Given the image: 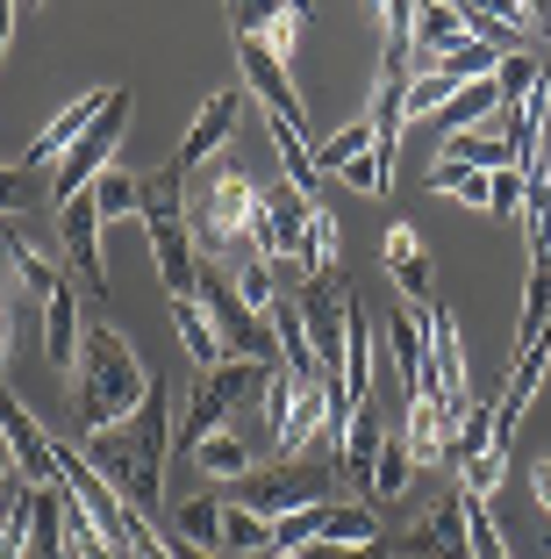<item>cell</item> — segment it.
<instances>
[{"label":"cell","mask_w":551,"mask_h":559,"mask_svg":"<svg viewBox=\"0 0 551 559\" xmlns=\"http://www.w3.org/2000/svg\"><path fill=\"white\" fill-rule=\"evenodd\" d=\"M237 295H243V309H273L279 301V287H273V265H259V259H243V273H237Z\"/></svg>","instance_id":"obj_43"},{"label":"cell","mask_w":551,"mask_h":559,"mask_svg":"<svg viewBox=\"0 0 551 559\" xmlns=\"http://www.w3.org/2000/svg\"><path fill=\"white\" fill-rule=\"evenodd\" d=\"M194 466L208 480H251V444H243L237 430H215V438L194 452Z\"/></svg>","instance_id":"obj_30"},{"label":"cell","mask_w":551,"mask_h":559,"mask_svg":"<svg viewBox=\"0 0 551 559\" xmlns=\"http://www.w3.org/2000/svg\"><path fill=\"white\" fill-rule=\"evenodd\" d=\"M273 151H279V165H287V180H294V194H301V209H323V173H315V136H287V130H273Z\"/></svg>","instance_id":"obj_28"},{"label":"cell","mask_w":551,"mask_h":559,"mask_svg":"<svg viewBox=\"0 0 551 559\" xmlns=\"http://www.w3.org/2000/svg\"><path fill=\"white\" fill-rule=\"evenodd\" d=\"M337 245H344V230H337V215H330V209H301V215H294L287 251L301 259L309 280H337Z\"/></svg>","instance_id":"obj_18"},{"label":"cell","mask_w":551,"mask_h":559,"mask_svg":"<svg viewBox=\"0 0 551 559\" xmlns=\"http://www.w3.org/2000/svg\"><path fill=\"white\" fill-rule=\"evenodd\" d=\"M100 108H108V86H100V94H80V100H65V108H58V116L44 122V130H36V144H29V173H58V158H65L72 144H80L86 130H94L100 122Z\"/></svg>","instance_id":"obj_14"},{"label":"cell","mask_w":551,"mask_h":559,"mask_svg":"<svg viewBox=\"0 0 551 559\" xmlns=\"http://www.w3.org/2000/svg\"><path fill=\"white\" fill-rule=\"evenodd\" d=\"M315 495H323V474H315V466H265L259 480H237V502H243V510H259L265 524L309 510Z\"/></svg>","instance_id":"obj_12"},{"label":"cell","mask_w":551,"mask_h":559,"mask_svg":"<svg viewBox=\"0 0 551 559\" xmlns=\"http://www.w3.org/2000/svg\"><path fill=\"white\" fill-rule=\"evenodd\" d=\"M273 373H279V366H251V359H229V366H215V373H201L194 388H187V409H179L172 438L187 444V452H201V444L229 424V409H243L251 395H265V380H273Z\"/></svg>","instance_id":"obj_4"},{"label":"cell","mask_w":551,"mask_h":559,"mask_svg":"<svg viewBox=\"0 0 551 559\" xmlns=\"http://www.w3.org/2000/svg\"><path fill=\"white\" fill-rule=\"evenodd\" d=\"M8 36H15V0H0V58H8Z\"/></svg>","instance_id":"obj_49"},{"label":"cell","mask_w":551,"mask_h":559,"mask_svg":"<svg viewBox=\"0 0 551 559\" xmlns=\"http://www.w3.org/2000/svg\"><path fill=\"white\" fill-rule=\"evenodd\" d=\"M172 388L165 380H151V395H144V409L130 416L122 430H94V438L80 444L86 452V466H94L100 480L115 488V502L130 516H158V502H165V452H172Z\"/></svg>","instance_id":"obj_1"},{"label":"cell","mask_w":551,"mask_h":559,"mask_svg":"<svg viewBox=\"0 0 551 559\" xmlns=\"http://www.w3.org/2000/svg\"><path fill=\"white\" fill-rule=\"evenodd\" d=\"M408 474H416V452H408V438L394 430V438H380V466H373V502H394V495H408Z\"/></svg>","instance_id":"obj_33"},{"label":"cell","mask_w":551,"mask_h":559,"mask_svg":"<svg viewBox=\"0 0 551 559\" xmlns=\"http://www.w3.org/2000/svg\"><path fill=\"white\" fill-rule=\"evenodd\" d=\"M265 559H301V552H265Z\"/></svg>","instance_id":"obj_51"},{"label":"cell","mask_w":551,"mask_h":559,"mask_svg":"<svg viewBox=\"0 0 551 559\" xmlns=\"http://www.w3.org/2000/svg\"><path fill=\"white\" fill-rule=\"evenodd\" d=\"M8 466H15V452H8V438H0V480H8Z\"/></svg>","instance_id":"obj_50"},{"label":"cell","mask_w":551,"mask_h":559,"mask_svg":"<svg viewBox=\"0 0 551 559\" xmlns=\"http://www.w3.org/2000/svg\"><path fill=\"white\" fill-rule=\"evenodd\" d=\"M358 158H373V116L344 122L337 136H315V173H344V165H358Z\"/></svg>","instance_id":"obj_29"},{"label":"cell","mask_w":551,"mask_h":559,"mask_svg":"<svg viewBox=\"0 0 551 559\" xmlns=\"http://www.w3.org/2000/svg\"><path fill=\"white\" fill-rule=\"evenodd\" d=\"M58 237H65V259L80 280H94V301H108V259H100V209H94V187L72 194L58 209Z\"/></svg>","instance_id":"obj_13"},{"label":"cell","mask_w":551,"mask_h":559,"mask_svg":"<svg viewBox=\"0 0 551 559\" xmlns=\"http://www.w3.org/2000/svg\"><path fill=\"white\" fill-rule=\"evenodd\" d=\"M416 323H422V366H430V388H422V395H438L452 416L472 409V388H466V337H458L452 309H444V301H430V309H416Z\"/></svg>","instance_id":"obj_7"},{"label":"cell","mask_w":551,"mask_h":559,"mask_svg":"<svg viewBox=\"0 0 551 559\" xmlns=\"http://www.w3.org/2000/svg\"><path fill=\"white\" fill-rule=\"evenodd\" d=\"M301 559H394V545L387 538H373V545H301Z\"/></svg>","instance_id":"obj_46"},{"label":"cell","mask_w":551,"mask_h":559,"mask_svg":"<svg viewBox=\"0 0 551 559\" xmlns=\"http://www.w3.org/2000/svg\"><path fill=\"white\" fill-rule=\"evenodd\" d=\"M94 209H100V223H115V215H136V209H144V194H136V173L108 165V173L94 180Z\"/></svg>","instance_id":"obj_38"},{"label":"cell","mask_w":551,"mask_h":559,"mask_svg":"<svg viewBox=\"0 0 551 559\" xmlns=\"http://www.w3.org/2000/svg\"><path fill=\"white\" fill-rule=\"evenodd\" d=\"M373 373H380V345H373V316L351 301V323H344V409H373Z\"/></svg>","instance_id":"obj_16"},{"label":"cell","mask_w":551,"mask_h":559,"mask_svg":"<svg viewBox=\"0 0 551 559\" xmlns=\"http://www.w3.org/2000/svg\"><path fill=\"white\" fill-rule=\"evenodd\" d=\"M494 15H502L516 36H551V8H530V0H508V8H494Z\"/></svg>","instance_id":"obj_44"},{"label":"cell","mask_w":551,"mask_h":559,"mask_svg":"<svg viewBox=\"0 0 551 559\" xmlns=\"http://www.w3.org/2000/svg\"><path fill=\"white\" fill-rule=\"evenodd\" d=\"M265 201L251 194V180L243 173H215L208 180V237L215 245H243V230H251V215H259Z\"/></svg>","instance_id":"obj_19"},{"label":"cell","mask_w":551,"mask_h":559,"mask_svg":"<svg viewBox=\"0 0 551 559\" xmlns=\"http://www.w3.org/2000/svg\"><path fill=\"white\" fill-rule=\"evenodd\" d=\"M237 116H243V94H237V86L208 94V108L194 116V130L179 136V151H172V165H179V173H194V165H208V151H223L229 136H237Z\"/></svg>","instance_id":"obj_15"},{"label":"cell","mask_w":551,"mask_h":559,"mask_svg":"<svg viewBox=\"0 0 551 559\" xmlns=\"http://www.w3.org/2000/svg\"><path fill=\"white\" fill-rule=\"evenodd\" d=\"M0 438H8V452H15V466H22L29 488H58V438H50L8 388H0Z\"/></svg>","instance_id":"obj_11"},{"label":"cell","mask_w":551,"mask_h":559,"mask_svg":"<svg viewBox=\"0 0 551 559\" xmlns=\"http://www.w3.org/2000/svg\"><path fill=\"white\" fill-rule=\"evenodd\" d=\"M15 352V309H8V259H0V366Z\"/></svg>","instance_id":"obj_47"},{"label":"cell","mask_w":551,"mask_h":559,"mask_svg":"<svg viewBox=\"0 0 551 559\" xmlns=\"http://www.w3.org/2000/svg\"><path fill=\"white\" fill-rule=\"evenodd\" d=\"M452 94H458V80H444L438 66H416V80H408V122L444 116V108H452Z\"/></svg>","instance_id":"obj_37"},{"label":"cell","mask_w":551,"mask_h":559,"mask_svg":"<svg viewBox=\"0 0 551 559\" xmlns=\"http://www.w3.org/2000/svg\"><path fill=\"white\" fill-rule=\"evenodd\" d=\"M530 495H537V510L551 516V460H537V466H530Z\"/></svg>","instance_id":"obj_48"},{"label":"cell","mask_w":551,"mask_h":559,"mask_svg":"<svg viewBox=\"0 0 551 559\" xmlns=\"http://www.w3.org/2000/svg\"><path fill=\"white\" fill-rule=\"evenodd\" d=\"M223 545L243 559H265L273 552V524H265L259 510H243V502H223Z\"/></svg>","instance_id":"obj_32"},{"label":"cell","mask_w":551,"mask_h":559,"mask_svg":"<svg viewBox=\"0 0 551 559\" xmlns=\"http://www.w3.org/2000/svg\"><path fill=\"white\" fill-rule=\"evenodd\" d=\"M380 438H387V430H380V416H373V409H358L351 424H344V438H337V474L351 480L358 495L373 488V466H380Z\"/></svg>","instance_id":"obj_20"},{"label":"cell","mask_w":551,"mask_h":559,"mask_svg":"<svg viewBox=\"0 0 551 559\" xmlns=\"http://www.w3.org/2000/svg\"><path fill=\"white\" fill-rule=\"evenodd\" d=\"M466 545H472V559H516V552H508V538H502V524H494V510H487V502H466Z\"/></svg>","instance_id":"obj_42"},{"label":"cell","mask_w":551,"mask_h":559,"mask_svg":"<svg viewBox=\"0 0 551 559\" xmlns=\"http://www.w3.org/2000/svg\"><path fill=\"white\" fill-rule=\"evenodd\" d=\"M402 559H472V545H466V495L444 488L430 510L408 516V531H402Z\"/></svg>","instance_id":"obj_9"},{"label":"cell","mask_w":551,"mask_h":559,"mask_svg":"<svg viewBox=\"0 0 551 559\" xmlns=\"http://www.w3.org/2000/svg\"><path fill=\"white\" fill-rule=\"evenodd\" d=\"M387 359H394V380L408 388V402L430 388V366H422V323L416 316H387Z\"/></svg>","instance_id":"obj_24"},{"label":"cell","mask_w":551,"mask_h":559,"mask_svg":"<svg viewBox=\"0 0 551 559\" xmlns=\"http://www.w3.org/2000/svg\"><path fill=\"white\" fill-rule=\"evenodd\" d=\"M201 309H208V323H215V337H223V359H251V366H279V337H273V323H265L259 309H243V295H237V280L223 273V265H208L201 259Z\"/></svg>","instance_id":"obj_5"},{"label":"cell","mask_w":551,"mask_h":559,"mask_svg":"<svg viewBox=\"0 0 551 559\" xmlns=\"http://www.w3.org/2000/svg\"><path fill=\"white\" fill-rule=\"evenodd\" d=\"M537 337H551V273H544V265H530V287H523L516 352H523V345H537Z\"/></svg>","instance_id":"obj_35"},{"label":"cell","mask_w":551,"mask_h":559,"mask_svg":"<svg viewBox=\"0 0 551 559\" xmlns=\"http://www.w3.org/2000/svg\"><path fill=\"white\" fill-rule=\"evenodd\" d=\"M136 223L151 237V265H158L165 295L187 301L201 287V251H194V230H187V194H179V165H158V173H136Z\"/></svg>","instance_id":"obj_3"},{"label":"cell","mask_w":551,"mask_h":559,"mask_svg":"<svg viewBox=\"0 0 551 559\" xmlns=\"http://www.w3.org/2000/svg\"><path fill=\"white\" fill-rule=\"evenodd\" d=\"M294 309H301V330H309L315 380H337L344 388V323H351V301L337 295V280H301Z\"/></svg>","instance_id":"obj_8"},{"label":"cell","mask_w":551,"mask_h":559,"mask_svg":"<svg viewBox=\"0 0 551 559\" xmlns=\"http://www.w3.org/2000/svg\"><path fill=\"white\" fill-rule=\"evenodd\" d=\"M452 424H458V416L444 409L438 395L408 402V430H402V438H408V452H416V466H438L444 452H452Z\"/></svg>","instance_id":"obj_22"},{"label":"cell","mask_w":551,"mask_h":559,"mask_svg":"<svg viewBox=\"0 0 551 559\" xmlns=\"http://www.w3.org/2000/svg\"><path fill=\"white\" fill-rule=\"evenodd\" d=\"M466 8H452V0H430V8H416V44H422V66H438L444 50L466 44Z\"/></svg>","instance_id":"obj_25"},{"label":"cell","mask_w":551,"mask_h":559,"mask_svg":"<svg viewBox=\"0 0 551 559\" xmlns=\"http://www.w3.org/2000/svg\"><path fill=\"white\" fill-rule=\"evenodd\" d=\"M237 66H243V86L265 100V122L273 130H287V136H309V116H301V94H294V80H287V66L279 58H265V44H251L243 36L237 44Z\"/></svg>","instance_id":"obj_10"},{"label":"cell","mask_w":551,"mask_h":559,"mask_svg":"<svg viewBox=\"0 0 551 559\" xmlns=\"http://www.w3.org/2000/svg\"><path fill=\"white\" fill-rule=\"evenodd\" d=\"M115 552H122V559H172V538H158V524H151V516H122Z\"/></svg>","instance_id":"obj_41"},{"label":"cell","mask_w":551,"mask_h":559,"mask_svg":"<svg viewBox=\"0 0 551 559\" xmlns=\"http://www.w3.org/2000/svg\"><path fill=\"white\" fill-rule=\"evenodd\" d=\"M387 273H394V287H402L408 309H430V301H438V280H430V251H422L416 223H394V230H387Z\"/></svg>","instance_id":"obj_17"},{"label":"cell","mask_w":551,"mask_h":559,"mask_svg":"<svg viewBox=\"0 0 551 559\" xmlns=\"http://www.w3.org/2000/svg\"><path fill=\"white\" fill-rule=\"evenodd\" d=\"M172 330H179V345H187V359H194L201 373H215V366H229V359H223V337H215L208 309H201V295L172 301Z\"/></svg>","instance_id":"obj_23"},{"label":"cell","mask_w":551,"mask_h":559,"mask_svg":"<svg viewBox=\"0 0 551 559\" xmlns=\"http://www.w3.org/2000/svg\"><path fill=\"white\" fill-rule=\"evenodd\" d=\"M29 559H65V488H36V538Z\"/></svg>","instance_id":"obj_34"},{"label":"cell","mask_w":551,"mask_h":559,"mask_svg":"<svg viewBox=\"0 0 551 559\" xmlns=\"http://www.w3.org/2000/svg\"><path fill=\"white\" fill-rule=\"evenodd\" d=\"M494 116H502V100H494V80H472V86H458V94H452V108L438 116V136L452 144V136L480 130V122H494Z\"/></svg>","instance_id":"obj_26"},{"label":"cell","mask_w":551,"mask_h":559,"mask_svg":"<svg viewBox=\"0 0 551 559\" xmlns=\"http://www.w3.org/2000/svg\"><path fill=\"white\" fill-rule=\"evenodd\" d=\"M130 116H136V94H130V86H108V108H100V122L65 151V158H58V173H50V201H58V209H65L72 194H86V187H94L100 173L115 165V144L130 136Z\"/></svg>","instance_id":"obj_6"},{"label":"cell","mask_w":551,"mask_h":559,"mask_svg":"<svg viewBox=\"0 0 551 559\" xmlns=\"http://www.w3.org/2000/svg\"><path fill=\"white\" fill-rule=\"evenodd\" d=\"M151 380L144 359L130 352V337L115 323H86L80 337V373H72V395H80V430L94 438V430H122L136 409H144L151 395Z\"/></svg>","instance_id":"obj_2"},{"label":"cell","mask_w":551,"mask_h":559,"mask_svg":"<svg viewBox=\"0 0 551 559\" xmlns=\"http://www.w3.org/2000/svg\"><path fill=\"white\" fill-rule=\"evenodd\" d=\"M44 173H29V165H22V173H15V165H0V215H29L36 209V201H50L44 194Z\"/></svg>","instance_id":"obj_40"},{"label":"cell","mask_w":551,"mask_h":559,"mask_svg":"<svg viewBox=\"0 0 551 559\" xmlns=\"http://www.w3.org/2000/svg\"><path fill=\"white\" fill-rule=\"evenodd\" d=\"M444 158L472 165V173H502V165H516V151H508V136H502V116H494V122H480V130L452 136V144H444Z\"/></svg>","instance_id":"obj_27"},{"label":"cell","mask_w":551,"mask_h":559,"mask_svg":"<svg viewBox=\"0 0 551 559\" xmlns=\"http://www.w3.org/2000/svg\"><path fill=\"white\" fill-rule=\"evenodd\" d=\"M544 80H551V72L537 66V50L502 58V66H494V100H502V122H508V116H530L537 100H544Z\"/></svg>","instance_id":"obj_21"},{"label":"cell","mask_w":551,"mask_h":559,"mask_svg":"<svg viewBox=\"0 0 551 559\" xmlns=\"http://www.w3.org/2000/svg\"><path fill=\"white\" fill-rule=\"evenodd\" d=\"M65 559H122V552H115V538L80 510V502H72V495H65Z\"/></svg>","instance_id":"obj_36"},{"label":"cell","mask_w":551,"mask_h":559,"mask_svg":"<svg viewBox=\"0 0 551 559\" xmlns=\"http://www.w3.org/2000/svg\"><path fill=\"white\" fill-rule=\"evenodd\" d=\"M523 180H530L523 165H502V173H494V215H523Z\"/></svg>","instance_id":"obj_45"},{"label":"cell","mask_w":551,"mask_h":559,"mask_svg":"<svg viewBox=\"0 0 551 559\" xmlns=\"http://www.w3.org/2000/svg\"><path fill=\"white\" fill-rule=\"evenodd\" d=\"M487 452H502V444H494V409L472 402V409H458V424H452V460L472 466V460H487Z\"/></svg>","instance_id":"obj_31"},{"label":"cell","mask_w":551,"mask_h":559,"mask_svg":"<svg viewBox=\"0 0 551 559\" xmlns=\"http://www.w3.org/2000/svg\"><path fill=\"white\" fill-rule=\"evenodd\" d=\"M179 538L201 545V552H208V545H223V502H215V495H194V502H179Z\"/></svg>","instance_id":"obj_39"}]
</instances>
